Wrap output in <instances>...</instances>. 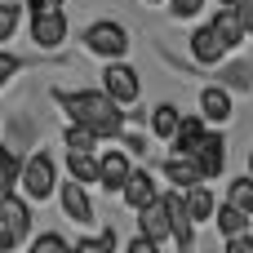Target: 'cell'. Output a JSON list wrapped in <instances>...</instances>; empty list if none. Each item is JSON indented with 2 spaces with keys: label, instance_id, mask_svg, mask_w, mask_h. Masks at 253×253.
Here are the masks:
<instances>
[{
  "label": "cell",
  "instance_id": "6",
  "mask_svg": "<svg viewBox=\"0 0 253 253\" xmlns=\"http://www.w3.org/2000/svg\"><path fill=\"white\" fill-rule=\"evenodd\" d=\"M138 236H147V240H156V245L173 240V222H169V205H165V196H156L147 209H138Z\"/></svg>",
  "mask_w": 253,
  "mask_h": 253
},
{
  "label": "cell",
  "instance_id": "29",
  "mask_svg": "<svg viewBox=\"0 0 253 253\" xmlns=\"http://www.w3.org/2000/svg\"><path fill=\"white\" fill-rule=\"evenodd\" d=\"M205 9V0H169V13L173 18H191V13H200Z\"/></svg>",
  "mask_w": 253,
  "mask_h": 253
},
{
  "label": "cell",
  "instance_id": "2",
  "mask_svg": "<svg viewBox=\"0 0 253 253\" xmlns=\"http://www.w3.org/2000/svg\"><path fill=\"white\" fill-rule=\"evenodd\" d=\"M84 53L107 58V62H125V53H129V31H125L120 22H111V18H98V22L84 27Z\"/></svg>",
  "mask_w": 253,
  "mask_h": 253
},
{
  "label": "cell",
  "instance_id": "18",
  "mask_svg": "<svg viewBox=\"0 0 253 253\" xmlns=\"http://www.w3.org/2000/svg\"><path fill=\"white\" fill-rule=\"evenodd\" d=\"M182 200H187V213L196 218V222H209L213 213H218V200H213V191L200 182V187H191V191H182Z\"/></svg>",
  "mask_w": 253,
  "mask_h": 253
},
{
  "label": "cell",
  "instance_id": "4",
  "mask_svg": "<svg viewBox=\"0 0 253 253\" xmlns=\"http://www.w3.org/2000/svg\"><path fill=\"white\" fill-rule=\"evenodd\" d=\"M31 236V205L22 196H9L0 205V253H13Z\"/></svg>",
  "mask_w": 253,
  "mask_h": 253
},
{
  "label": "cell",
  "instance_id": "20",
  "mask_svg": "<svg viewBox=\"0 0 253 253\" xmlns=\"http://www.w3.org/2000/svg\"><path fill=\"white\" fill-rule=\"evenodd\" d=\"M67 169H71V182L93 187V182H98V151H93V156H84V151H67Z\"/></svg>",
  "mask_w": 253,
  "mask_h": 253
},
{
  "label": "cell",
  "instance_id": "13",
  "mask_svg": "<svg viewBox=\"0 0 253 253\" xmlns=\"http://www.w3.org/2000/svg\"><path fill=\"white\" fill-rule=\"evenodd\" d=\"M227 53H231V49L218 40V31H213V27H196V31H191V58H196V62L213 67V62H222Z\"/></svg>",
  "mask_w": 253,
  "mask_h": 253
},
{
  "label": "cell",
  "instance_id": "34",
  "mask_svg": "<svg viewBox=\"0 0 253 253\" xmlns=\"http://www.w3.org/2000/svg\"><path fill=\"white\" fill-rule=\"evenodd\" d=\"M218 4H222V9H236V4H240V0H218Z\"/></svg>",
  "mask_w": 253,
  "mask_h": 253
},
{
  "label": "cell",
  "instance_id": "17",
  "mask_svg": "<svg viewBox=\"0 0 253 253\" xmlns=\"http://www.w3.org/2000/svg\"><path fill=\"white\" fill-rule=\"evenodd\" d=\"M209 27H213V31H218V40H222V44H227V49H240V44H245V36H249V31H245V22H240V13H236V9H218V13H213V22H209Z\"/></svg>",
  "mask_w": 253,
  "mask_h": 253
},
{
  "label": "cell",
  "instance_id": "33",
  "mask_svg": "<svg viewBox=\"0 0 253 253\" xmlns=\"http://www.w3.org/2000/svg\"><path fill=\"white\" fill-rule=\"evenodd\" d=\"M236 13H240L245 31H253V0H240V4H236Z\"/></svg>",
  "mask_w": 253,
  "mask_h": 253
},
{
  "label": "cell",
  "instance_id": "23",
  "mask_svg": "<svg viewBox=\"0 0 253 253\" xmlns=\"http://www.w3.org/2000/svg\"><path fill=\"white\" fill-rule=\"evenodd\" d=\"M62 142H67V151H84V156H93L102 138H98V133H89L84 125H67V129H62Z\"/></svg>",
  "mask_w": 253,
  "mask_h": 253
},
{
  "label": "cell",
  "instance_id": "35",
  "mask_svg": "<svg viewBox=\"0 0 253 253\" xmlns=\"http://www.w3.org/2000/svg\"><path fill=\"white\" fill-rule=\"evenodd\" d=\"M249 178H253V151H249Z\"/></svg>",
  "mask_w": 253,
  "mask_h": 253
},
{
  "label": "cell",
  "instance_id": "10",
  "mask_svg": "<svg viewBox=\"0 0 253 253\" xmlns=\"http://www.w3.org/2000/svg\"><path fill=\"white\" fill-rule=\"evenodd\" d=\"M165 205H169L173 240L182 245V253H191V240H196V218L187 213V200H182V191H165Z\"/></svg>",
  "mask_w": 253,
  "mask_h": 253
},
{
  "label": "cell",
  "instance_id": "1",
  "mask_svg": "<svg viewBox=\"0 0 253 253\" xmlns=\"http://www.w3.org/2000/svg\"><path fill=\"white\" fill-rule=\"evenodd\" d=\"M58 102L71 125H84L98 138H125V107L111 102L102 89H71V93H58Z\"/></svg>",
  "mask_w": 253,
  "mask_h": 253
},
{
  "label": "cell",
  "instance_id": "36",
  "mask_svg": "<svg viewBox=\"0 0 253 253\" xmlns=\"http://www.w3.org/2000/svg\"><path fill=\"white\" fill-rule=\"evenodd\" d=\"M147 4H165V0H147Z\"/></svg>",
  "mask_w": 253,
  "mask_h": 253
},
{
  "label": "cell",
  "instance_id": "11",
  "mask_svg": "<svg viewBox=\"0 0 253 253\" xmlns=\"http://www.w3.org/2000/svg\"><path fill=\"white\" fill-rule=\"evenodd\" d=\"M160 169H165V178L173 182V191H191V187L205 182V173H200V165H196L191 156H173V151H169Z\"/></svg>",
  "mask_w": 253,
  "mask_h": 253
},
{
  "label": "cell",
  "instance_id": "22",
  "mask_svg": "<svg viewBox=\"0 0 253 253\" xmlns=\"http://www.w3.org/2000/svg\"><path fill=\"white\" fill-rule=\"evenodd\" d=\"M18 178H22V160L9 151V147H0V205L13 196V187H18Z\"/></svg>",
  "mask_w": 253,
  "mask_h": 253
},
{
  "label": "cell",
  "instance_id": "28",
  "mask_svg": "<svg viewBox=\"0 0 253 253\" xmlns=\"http://www.w3.org/2000/svg\"><path fill=\"white\" fill-rule=\"evenodd\" d=\"M18 67H22V62H18V53L0 49V89H4V84H9V80L18 76Z\"/></svg>",
  "mask_w": 253,
  "mask_h": 253
},
{
  "label": "cell",
  "instance_id": "9",
  "mask_svg": "<svg viewBox=\"0 0 253 253\" xmlns=\"http://www.w3.org/2000/svg\"><path fill=\"white\" fill-rule=\"evenodd\" d=\"M129 173H133V165H129L125 151H102L98 156V187H107V191L120 196V187L129 182Z\"/></svg>",
  "mask_w": 253,
  "mask_h": 253
},
{
  "label": "cell",
  "instance_id": "32",
  "mask_svg": "<svg viewBox=\"0 0 253 253\" xmlns=\"http://www.w3.org/2000/svg\"><path fill=\"white\" fill-rule=\"evenodd\" d=\"M125 253H160V245L147 240V236H138V240H129V249H125Z\"/></svg>",
  "mask_w": 253,
  "mask_h": 253
},
{
  "label": "cell",
  "instance_id": "19",
  "mask_svg": "<svg viewBox=\"0 0 253 253\" xmlns=\"http://www.w3.org/2000/svg\"><path fill=\"white\" fill-rule=\"evenodd\" d=\"M147 125H151V133H156V138H169V142H173V133H178V125H182V111H178L173 102H160V107L151 111V120H147Z\"/></svg>",
  "mask_w": 253,
  "mask_h": 253
},
{
  "label": "cell",
  "instance_id": "24",
  "mask_svg": "<svg viewBox=\"0 0 253 253\" xmlns=\"http://www.w3.org/2000/svg\"><path fill=\"white\" fill-rule=\"evenodd\" d=\"M227 205H236L240 213L253 218V178H236V182L227 187Z\"/></svg>",
  "mask_w": 253,
  "mask_h": 253
},
{
  "label": "cell",
  "instance_id": "21",
  "mask_svg": "<svg viewBox=\"0 0 253 253\" xmlns=\"http://www.w3.org/2000/svg\"><path fill=\"white\" fill-rule=\"evenodd\" d=\"M213 222H218V231H222V240H231V236H245V231H249V213H240L236 205H218V213H213Z\"/></svg>",
  "mask_w": 253,
  "mask_h": 253
},
{
  "label": "cell",
  "instance_id": "8",
  "mask_svg": "<svg viewBox=\"0 0 253 253\" xmlns=\"http://www.w3.org/2000/svg\"><path fill=\"white\" fill-rule=\"evenodd\" d=\"M31 40H36V49H58V44L67 40V13H62V9L36 13V18H31Z\"/></svg>",
  "mask_w": 253,
  "mask_h": 253
},
{
  "label": "cell",
  "instance_id": "15",
  "mask_svg": "<svg viewBox=\"0 0 253 253\" xmlns=\"http://www.w3.org/2000/svg\"><path fill=\"white\" fill-rule=\"evenodd\" d=\"M120 200H125L129 209H147V205L156 200V178H151L147 169H133L129 182L120 187Z\"/></svg>",
  "mask_w": 253,
  "mask_h": 253
},
{
  "label": "cell",
  "instance_id": "25",
  "mask_svg": "<svg viewBox=\"0 0 253 253\" xmlns=\"http://www.w3.org/2000/svg\"><path fill=\"white\" fill-rule=\"evenodd\" d=\"M18 22H22V9L13 0H0V44L18 36Z\"/></svg>",
  "mask_w": 253,
  "mask_h": 253
},
{
  "label": "cell",
  "instance_id": "3",
  "mask_svg": "<svg viewBox=\"0 0 253 253\" xmlns=\"http://www.w3.org/2000/svg\"><path fill=\"white\" fill-rule=\"evenodd\" d=\"M18 187L27 191V200H49V196L58 191V165H53V156H49V151H31V156L22 160Z\"/></svg>",
  "mask_w": 253,
  "mask_h": 253
},
{
  "label": "cell",
  "instance_id": "26",
  "mask_svg": "<svg viewBox=\"0 0 253 253\" xmlns=\"http://www.w3.org/2000/svg\"><path fill=\"white\" fill-rule=\"evenodd\" d=\"M27 253H71V245H67L58 231H44V236L31 240V249H27Z\"/></svg>",
  "mask_w": 253,
  "mask_h": 253
},
{
  "label": "cell",
  "instance_id": "14",
  "mask_svg": "<svg viewBox=\"0 0 253 253\" xmlns=\"http://www.w3.org/2000/svg\"><path fill=\"white\" fill-rule=\"evenodd\" d=\"M200 116H205L209 125H227V120H231V93H227L222 84H205V89H200Z\"/></svg>",
  "mask_w": 253,
  "mask_h": 253
},
{
  "label": "cell",
  "instance_id": "27",
  "mask_svg": "<svg viewBox=\"0 0 253 253\" xmlns=\"http://www.w3.org/2000/svg\"><path fill=\"white\" fill-rule=\"evenodd\" d=\"M76 253H116V231H102V236H93V240H80V245H71Z\"/></svg>",
  "mask_w": 253,
  "mask_h": 253
},
{
  "label": "cell",
  "instance_id": "7",
  "mask_svg": "<svg viewBox=\"0 0 253 253\" xmlns=\"http://www.w3.org/2000/svg\"><path fill=\"white\" fill-rule=\"evenodd\" d=\"M191 160L200 165V173H205V182H209V178H218V173L227 169V138L209 129V133H205V142H200V147L191 151Z\"/></svg>",
  "mask_w": 253,
  "mask_h": 253
},
{
  "label": "cell",
  "instance_id": "5",
  "mask_svg": "<svg viewBox=\"0 0 253 253\" xmlns=\"http://www.w3.org/2000/svg\"><path fill=\"white\" fill-rule=\"evenodd\" d=\"M102 93H107L111 102H120V107H133L138 93H142L138 71H133L129 62H107V67H102Z\"/></svg>",
  "mask_w": 253,
  "mask_h": 253
},
{
  "label": "cell",
  "instance_id": "30",
  "mask_svg": "<svg viewBox=\"0 0 253 253\" xmlns=\"http://www.w3.org/2000/svg\"><path fill=\"white\" fill-rule=\"evenodd\" d=\"M53 9H62V0H27V13L36 18V13H53Z\"/></svg>",
  "mask_w": 253,
  "mask_h": 253
},
{
  "label": "cell",
  "instance_id": "16",
  "mask_svg": "<svg viewBox=\"0 0 253 253\" xmlns=\"http://www.w3.org/2000/svg\"><path fill=\"white\" fill-rule=\"evenodd\" d=\"M205 133H209V120L205 116H182L178 133H173V156H191L205 142Z\"/></svg>",
  "mask_w": 253,
  "mask_h": 253
},
{
  "label": "cell",
  "instance_id": "12",
  "mask_svg": "<svg viewBox=\"0 0 253 253\" xmlns=\"http://www.w3.org/2000/svg\"><path fill=\"white\" fill-rule=\"evenodd\" d=\"M58 200H62V213H67L71 222H80V227H89V222H93V200H89V191H84L80 182L58 187Z\"/></svg>",
  "mask_w": 253,
  "mask_h": 253
},
{
  "label": "cell",
  "instance_id": "31",
  "mask_svg": "<svg viewBox=\"0 0 253 253\" xmlns=\"http://www.w3.org/2000/svg\"><path fill=\"white\" fill-rule=\"evenodd\" d=\"M227 253H253V236L245 231V236H231L227 240Z\"/></svg>",
  "mask_w": 253,
  "mask_h": 253
}]
</instances>
